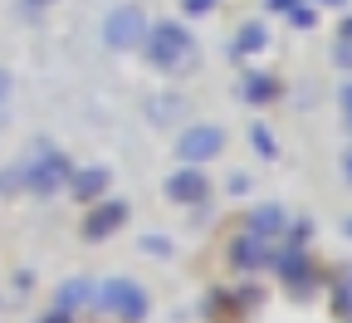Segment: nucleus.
I'll list each match as a JSON object with an SVG mask.
<instances>
[{
    "mask_svg": "<svg viewBox=\"0 0 352 323\" xmlns=\"http://www.w3.org/2000/svg\"><path fill=\"white\" fill-rule=\"evenodd\" d=\"M182 113H186V103H182V98H176V94H171V98H152V103H147V118H152L157 127H166V123H176V118H182Z\"/></svg>",
    "mask_w": 352,
    "mask_h": 323,
    "instance_id": "nucleus-13",
    "label": "nucleus"
},
{
    "mask_svg": "<svg viewBox=\"0 0 352 323\" xmlns=\"http://www.w3.org/2000/svg\"><path fill=\"white\" fill-rule=\"evenodd\" d=\"M6 98H10V74L0 69V103H6Z\"/></svg>",
    "mask_w": 352,
    "mask_h": 323,
    "instance_id": "nucleus-24",
    "label": "nucleus"
},
{
    "mask_svg": "<svg viewBox=\"0 0 352 323\" xmlns=\"http://www.w3.org/2000/svg\"><path fill=\"white\" fill-rule=\"evenodd\" d=\"M250 143H254L259 157H279V143L270 137V127H250Z\"/></svg>",
    "mask_w": 352,
    "mask_h": 323,
    "instance_id": "nucleus-17",
    "label": "nucleus"
},
{
    "mask_svg": "<svg viewBox=\"0 0 352 323\" xmlns=\"http://www.w3.org/2000/svg\"><path fill=\"white\" fill-rule=\"evenodd\" d=\"M270 10H298V0H270Z\"/></svg>",
    "mask_w": 352,
    "mask_h": 323,
    "instance_id": "nucleus-25",
    "label": "nucleus"
},
{
    "mask_svg": "<svg viewBox=\"0 0 352 323\" xmlns=\"http://www.w3.org/2000/svg\"><path fill=\"white\" fill-rule=\"evenodd\" d=\"M240 94H245L250 103H264V98L274 94V79H259V74H254V79H245V88H240Z\"/></svg>",
    "mask_w": 352,
    "mask_h": 323,
    "instance_id": "nucleus-16",
    "label": "nucleus"
},
{
    "mask_svg": "<svg viewBox=\"0 0 352 323\" xmlns=\"http://www.w3.org/2000/svg\"><path fill=\"white\" fill-rule=\"evenodd\" d=\"M259 50H264V30L259 25H245L240 39H235V54H259Z\"/></svg>",
    "mask_w": 352,
    "mask_h": 323,
    "instance_id": "nucleus-14",
    "label": "nucleus"
},
{
    "mask_svg": "<svg viewBox=\"0 0 352 323\" xmlns=\"http://www.w3.org/2000/svg\"><path fill=\"white\" fill-rule=\"evenodd\" d=\"M342 113H347V127H352V83H342Z\"/></svg>",
    "mask_w": 352,
    "mask_h": 323,
    "instance_id": "nucleus-23",
    "label": "nucleus"
},
{
    "mask_svg": "<svg viewBox=\"0 0 352 323\" xmlns=\"http://www.w3.org/2000/svg\"><path fill=\"white\" fill-rule=\"evenodd\" d=\"M142 50H147V59L157 64V69H186L191 59H196V39L182 30V25H152L147 30V39H142Z\"/></svg>",
    "mask_w": 352,
    "mask_h": 323,
    "instance_id": "nucleus-1",
    "label": "nucleus"
},
{
    "mask_svg": "<svg viewBox=\"0 0 352 323\" xmlns=\"http://www.w3.org/2000/svg\"><path fill=\"white\" fill-rule=\"evenodd\" d=\"M245 230L274 245V240L284 236V230H289V211H284L279 201H270V206H254V211H250V220H245Z\"/></svg>",
    "mask_w": 352,
    "mask_h": 323,
    "instance_id": "nucleus-10",
    "label": "nucleus"
},
{
    "mask_svg": "<svg viewBox=\"0 0 352 323\" xmlns=\"http://www.w3.org/2000/svg\"><path fill=\"white\" fill-rule=\"evenodd\" d=\"M20 171H25V191H34V196H54L69 181V162L54 147H34V157H25Z\"/></svg>",
    "mask_w": 352,
    "mask_h": 323,
    "instance_id": "nucleus-3",
    "label": "nucleus"
},
{
    "mask_svg": "<svg viewBox=\"0 0 352 323\" xmlns=\"http://www.w3.org/2000/svg\"><path fill=\"white\" fill-rule=\"evenodd\" d=\"M98 309L113 313V318H122V323H142L147 309H152V299H147V289H142L138 280H122V274H113V280L98 284Z\"/></svg>",
    "mask_w": 352,
    "mask_h": 323,
    "instance_id": "nucleus-2",
    "label": "nucleus"
},
{
    "mask_svg": "<svg viewBox=\"0 0 352 323\" xmlns=\"http://www.w3.org/2000/svg\"><path fill=\"white\" fill-rule=\"evenodd\" d=\"M342 176H347V181H352V152H347V157H342Z\"/></svg>",
    "mask_w": 352,
    "mask_h": 323,
    "instance_id": "nucleus-26",
    "label": "nucleus"
},
{
    "mask_svg": "<svg viewBox=\"0 0 352 323\" xmlns=\"http://www.w3.org/2000/svg\"><path fill=\"white\" fill-rule=\"evenodd\" d=\"M338 64H342V69H352V39H342V44H338Z\"/></svg>",
    "mask_w": 352,
    "mask_h": 323,
    "instance_id": "nucleus-22",
    "label": "nucleus"
},
{
    "mask_svg": "<svg viewBox=\"0 0 352 323\" xmlns=\"http://www.w3.org/2000/svg\"><path fill=\"white\" fill-rule=\"evenodd\" d=\"M83 309H98V284L94 280H69V284H59V294H54V313H64V318H74V313H83Z\"/></svg>",
    "mask_w": 352,
    "mask_h": 323,
    "instance_id": "nucleus-9",
    "label": "nucleus"
},
{
    "mask_svg": "<svg viewBox=\"0 0 352 323\" xmlns=\"http://www.w3.org/2000/svg\"><path fill=\"white\" fill-rule=\"evenodd\" d=\"M333 313L352 318V274H342V280H338V289H333Z\"/></svg>",
    "mask_w": 352,
    "mask_h": 323,
    "instance_id": "nucleus-15",
    "label": "nucleus"
},
{
    "mask_svg": "<svg viewBox=\"0 0 352 323\" xmlns=\"http://www.w3.org/2000/svg\"><path fill=\"white\" fill-rule=\"evenodd\" d=\"M122 225H127V201H94V211L83 216V240H108Z\"/></svg>",
    "mask_w": 352,
    "mask_h": 323,
    "instance_id": "nucleus-7",
    "label": "nucleus"
},
{
    "mask_svg": "<svg viewBox=\"0 0 352 323\" xmlns=\"http://www.w3.org/2000/svg\"><path fill=\"white\" fill-rule=\"evenodd\" d=\"M270 264L279 269V280H284V289H289V294H298V299L314 294L318 274H314V264H308V255H303L298 245H289V250H270Z\"/></svg>",
    "mask_w": 352,
    "mask_h": 323,
    "instance_id": "nucleus-6",
    "label": "nucleus"
},
{
    "mask_svg": "<svg viewBox=\"0 0 352 323\" xmlns=\"http://www.w3.org/2000/svg\"><path fill=\"white\" fill-rule=\"evenodd\" d=\"M226 152V132H220L215 123H191L182 137H176V157H182V167H201L210 157Z\"/></svg>",
    "mask_w": 352,
    "mask_h": 323,
    "instance_id": "nucleus-5",
    "label": "nucleus"
},
{
    "mask_svg": "<svg viewBox=\"0 0 352 323\" xmlns=\"http://www.w3.org/2000/svg\"><path fill=\"white\" fill-rule=\"evenodd\" d=\"M342 230H347V236H352V216H347V220H342Z\"/></svg>",
    "mask_w": 352,
    "mask_h": 323,
    "instance_id": "nucleus-27",
    "label": "nucleus"
},
{
    "mask_svg": "<svg viewBox=\"0 0 352 323\" xmlns=\"http://www.w3.org/2000/svg\"><path fill=\"white\" fill-rule=\"evenodd\" d=\"M142 250H147V255H171V240H157V236H147V240H142Z\"/></svg>",
    "mask_w": 352,
    "mask_h": 323,
    "instance_id": "nucleus-19",
    "label": "nucleus"
},
{
    "mask_svg": "<svg viewBox=\"0 0 352 323\" xmlns=\"http://www.w3.org/2000/svg\"><path fill=\"white\" fill-rule=\"evenodd\" d=\"M147 15H142V6L138 0H127V6H113L108 10V20H103V44L108 50H138V44L147 39Z\"/></svg>",
    "mask_w": 352,
    "mask_h": 323,
    "instance_id": "nucleus-4",
    "label": "nucleus"
},
{
    "mask_svg": "<svg viewBox=\"0 0 352 323\" xmlns=\"http://www.w3.org/2000/svg\"><path fill=\"white\" fill-rule=\"evenodd\" d=\"M15 191H25V171H20V162L0 171V196H15Z\"/></svg>",
    "mask_w": 352,
    "mask_h": 323,
    "instance_id": "nucleus-18",
    "label": "nucleus"
},
{
    "mask_svg": "<svg viewBox=\"0 0 352 323\" xmlns=\"http://www.w3.org/2000/svg\"><path fill=\"white\" fill-rule=\"evenodd\" d=\"M30 6H50V0H30Z\"/></svg>",
    "mask_w": 352,
    "mask_h": 323,
    "instance_id": "nucleus-28",
    "label": "nucleus"
},
{
    "mask_svg": "<svg viewBox=\"0 0 352 323\" xmlns=\"http://www.w3.org/2000/svg\"><path fill=\"white\" fill-rule=\"evenodd\" d=\"M270 250H274L270 240H259V236H250V230H240V240L230 245V264L245 269V274H250V269H264V264H270Z\"/></svg>",
    "mask_w": 352,
    "mask_h": 323,
    "instance_id": "nucleus-11",
    "label": "nucleus"
},
{
    "mask_svg": "<svg viewBox=\"0 0 352 323\" xmlns=\"http://www.w3.org/2000/svg\"><path fill=\"white\" fill-rule=\"evenodd\" d=\"M166 196H171L176 206H201V201L210 196V181H206L201 167H182V171L166 176Z\"/></svg>",
    "mask_w": 352,
    "mask_h": 323,
    "instance_id": "nucleus-8",
    "label": "nucleus"
},
{
    "mask_svg": "<svg viewBox=\"0 0 352 323\" xmlns=\"http://www.w3.org/2000/svg\"><path fill=\"white\" fill-rule=\"evenodd\" d=\"M226 187H230V191H235V196H245V191H250V176H245V171H235V176H230V181H226Z\"/></svg>",
    "mask_w": 352,
    "mask_h": 323,
    "instance_id": "nucleus-20",
    "label": "nucleus"
},
{
    "mask_svg": "<svg viewBox=\"0 0 352 323\" xmlns=\"http://www.w3.org/2000/svg\"><path fill=\"white\" fill-rule=\"evenodd\" d=\"M323 6H342V0H323Z\"/></svg>",
    "mask_w": 352,
    "mask_h": 323,
    "instance_id": "nucleus-29",
    "label": "nucleus"
},
{
    "mask_svg": "<svg viewBox=\"0 0 352 323\" xmlns=\"http://www.w3.org/2000/svg\"><path fill=\"white\" fill-rule=\"evenodd\" d=\"M69 181H74V196H78V201H103V191L113 187L108 167H83V171H69Z\"/></svg>",
    "mask_w": 352,
    "mask_h": 323,
    "instance_id": "nucleus-12",
    "label": "nucleus"
},
{
    "mask_svg": "<svg viewBox=\"0 0 352 323\" xmlns=\"http://www.w3.org/2000/svg\"><path fill=\"white\" fill-rule=\"evenodd\" d=\"M182 6H186V15H206V10L215 6V0H182Z\"/></svg>",
    "mask_w": 352,
    "mask_h": 323,
    "instance_id": "nucleus-21",
    "label": "nucleus"
}]
</instances>
